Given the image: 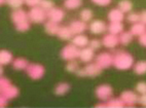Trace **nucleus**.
<instances>
[{
	"instance_id": "72a5a7b5",
	"label": "nucleus",
	"mask_w": 146,
	"mask_h": 108,
	"mask_svg": "<svg viewBox=\"0 0 146 108\" xmlns=\"http://www.w3.org/2000/svg\"><path fill=\"white\" fill-rule=\"evenodd\" d=\"M30 27H31V23H30V21H27L19 25H16V30L19 32H26L30 29Z\"/></svg>"
},
{
	"instance_id": "2eb2a0df",
	"label": "nucleus",
	"mask_w": 146,
	"mask_h": 108,
	"mask_svg": "<svg viewBox=\"0 0 146 108\" xmlns=\"http://www.w3.org/2000/svg\"><path fill=\"white\" fill-rule=\"evenodd\" d=\"M89 37L84 35V33H81V34H76V35H73V37L71 38V43L77 46L79 48H86L89 45Z\"/></svg>"
},
{
	"instance_id": "dca6fc26",
	"label": "nucleus",
	"mask_w": 146,
	"mask_h": 108,
	"mask_svg": "<svg viewBox=\"0 0 146 108\" xmlns=\"http://www.w3.org/2000/svg\"><path fill=\"white\" fill-rule=\"evenodd\" d=\"M107 18L109 22H123L125 20V13L118 8H112L108 13Z\"/></svg>"
},
{
	"instance_id": "393cba45",
	"label": "nucleus",
	"mask_w": 146,
	"mask_h": 108,
	"mask_svg": "<svg viewBox=\"0 0 146 108\" xmlns=\"http://www.w3.org/2000/svg\"><path fill=\"white\" fill-rule=\"evenodd\" d=\"M63 5L68 11H74L82 5V0H64Z\"/></svg>"
},
{
	"instance_id": "423d86ee",
	"label": "nucleus",
	"mask_w": 146,
	"mask_h": 108,
	"mask_svg": "<svg viewBox=\"0 0 146 108\" xmlns=\"http://www.w3.org/2000/svg\"><path fill=\"white\" fill-rule=\"evenodd\" d=\"M95 63L98 64L102 69H107L112 66L113 63V55L109 53H100L95 57Z\"/></svg>"
},
{
	"instance_id": "f8f14e48",
	"label": "nucleus",
	"mask_w": 146,
	"mask_h": 108,
	"mask_svg": "<svg viewBox=\"0 0 146 108\" xmlns=\"http://www.w3.org/2000/svg\"><path fill=\"white\" fill-rule=\"evenodd\" d=\"M82 70H84V77H96L98 75H100L102 73V71H103V69L98 64L91 63V62L88 63V65L84 68H82Z\"/></svg>"
},
{
	"instance_id": "a211bd4d",
	"label": "nucleus",
	"mask_w": 146,
	"mask_h": 108,
	"mask_svg": "<svg viewBox=\"0 0 146 108\" xmlns=\"http://www.w3.org/2000/svg\"><path fill=\"white\" fill-rule=\"evenodd\" d=\"M107 30L111 34L119 35L123 31V22H110V24L107 26Z\"/></svg>"
},
{
	"instance_id": "de8ad7c7",
	"label": "nucleus",
	"mask_w": 146,
	"mask_h": 108,
	"mask_svg": "<svg viewBox=\"0 0 146 108\" xmlns=\"http://www.w3.org/2000/svg\"><path fill=\"white\" fill-rule=\"evenodd\" d=\"M3 4H5V0H0V6L3 5Z\"/></svg>"
},
{
	"instance_id": "f3484780",
	"label": "nucleus",
	"mask_w": 146,
	"mask_h": 108,
	"mask_svg": "<svg viewBox=\"0 0 146 108\" xmlns=\"http://www.w3.org/2000/svg\"><path fill=\"white\" fill-rule=\"evenodd\" d=\"M1 94H2L7 100H11V99H15V98L18 97L19 94H20V91H19V89L16 85H13V84L11 83L9 87L4 89V90L1 92Z\"/></svg>"
},
{
	"instance_id": "6ab92c4d",
	"label": "nucleus",
	"mask_w": 146,
	"mask_h": 108,
	"mask_svg": "<svg viewBox=\"0 0 146 108\" xmlns=\"http://www.w3.org/2000/svg\"><path fill=\"white\" fill-rule=\"evenodd\" d=\"M11 65H13V68L15 70H18V71H21V70H26L27 66L29 65V62L27 59L25 58H16L13 59V62H11Z\"/></svg>"
},
{
	"instance_id": "c85d7f7f",
	"label": "nucleus",
	"mask_w": 146,
	"mask_h": 108,
	"mask_svg": "<svg viewBox=\"0 0 146 108\" xmlns=\"http://www.w3.org/2000/svg\"><path fill=\"white\" fill-rule=\"evenodd\" d=\"M106 107L109 108H123L125 107L123 100L120 98H110L109 100L106 101Z\"/></svg>"
},
{
	"instance_id": "37998d69",
	"label": "nucleus",
	"mask_w": 146,
	"mask_h": 108,
	"mask_svg": "<svg viewBox=\"0 0 146 108\" xmlns=\"http://www.w3.org/2000/svg\"><path fill=\"white\" fill-rule=\"evenodd\" d=\"M138 103L140 104L141 106H143V107H146V94L139 96Z\"/></svg>"
},
{
	"instance_id": "79ce46f5",
	"label": "nucleus",
	"mask_w": 146,
	"mask_h": 108,
	"mask_svg": "<svg viewBox=\"0 0 146 108\" xmlns=\"http://www.w3.org/2000/svg\"><path fill=\"white\" fill-rule=\"evenodd\" d=\"M139 37V43H140L142 46H145L146 48V32L145 33H143V34H141Z\"/></svg>"
},
{
	"instance_id": "473e14b6",
	"label": "nucleus",
	"mask_w": 146,
	"mask_h": 108,
	"mask_svg": "<svg viewBox=\"0 0 146 108\" xmlns=\"http://www.w3.org/2000/svg\"><path fill=\"white\" fill-rule=\"evenodd\" d=\"M129 15L127 16V21L129 23H137V22H140V13H134V11H130L128 13Z\"/></svg>"
},
{
	"instance_id": "ea45409f",
	"label": "nucleus",
	"mask_w": 146,
	"mask_h": 108,
	"mask_svg": "<svg viewBox=\"0 0 146 108\" xmlns=\"http://www.w3.org/2000/svg\"><path fill=\"white\" fill-rule=\"evenodd\" d=\"M112 0H92V2L99 6H107L111 3Z\"/></svg>"
},
{
	"instance_id": "a878e982",
	"label": "nucleus",
	"mask_w": 146,
	"mask_h": 108,
	"mask_svg": "<svg viewBox=\"0 0 146 108\" xmlns=\"http://www.w3.org/2000/svg\"><path fill=\"white\" fill-rule=\"evenodd\" d=\"M134 36L133 34L131 33L130 31H123L118 35V40H119V43L123 45H129L133 40Z\"/></svg>"
},
{
	"instance_id": "e433bc0d",
	"label": "nucleus",
	"mask_w": 146,
	"mask_h": 108,
	"mask_svg": "<svg viewBox=\"0 0 146 108\" xmlns=\"http://www.w3.org/2000/svg\"><path fill=\"white\" fill-rule=\"evenodd\" d=\"M136 92L139 95H144L146 94V81H139L136 84Z\"/></svg>"
},
{
	"instance_id": "9d476101",
	"label": "nucleus",
	"mask_w": 146,
	"mask_h": 108,
	"mask_svg": "<svg viewBox=\"0 0 146 108\" xmlns=\"http://www.w3.org/2000/svg\"><path fill=\"white\" fill-rule=\"evenodd\" d=\"M11 22H13V24H15V26H16V25L21 24V23H24V22L29 21L28 13H27L26 11L22 9V8L13 9L11 15Z\"/></svg>"
},
{
	"instance_id": "0eeeda50",
	"label": "nucleus",
	"mask_w": 146,
	"mask_h": 108,
	"mask_svg": "<svg viewBox=\"0 0 146 108\" xmlns=\"http://www.w3.org/2000/svg\"><path fill=\"white\" fill-rule=\"evenodd\" d=\"M119 98L123 100L125 107H134L136 104H138L139 95L133 91H123Z\"/></svg>"
},
{
	"instance_id": "f704fd0d",
	"label": "nucleus",
	"mask_w": 146,
	"mask_h": 108,
	"mask_svg": "<svg viewBox=\"0 0 146 108\" xmlns=\"http://www.w3.org/2000/svg\"><path fill=\"white\" fill-rule=\"evenodd\" d=\"M88 46H90L92 50H100V48L102 46V42H101V40L97 39V38H94V39L90 40Z\"/></svg>"
},
{
	"instance_id": "bb28decb",
	"label": "nucleus",
	"mask_w": 146,
	"mask_h": 108,
	"mask_svg": "<svg viewBox=\"0 0 146 108\" xmlns=\"http://www.w3.org/2000/svg\"><path fill=\"white\" fill-rule=\"evenodd\" d=\"M93 17H94V13H93L91 8H84L79 13V19L84 23L91 22L93 20Z\"/></svg>"
},
{
	"instance_id": "9b49d317",
	"label": "nucleus",
	"mask_w": 146,
	"mask_h": 108,
	"mask_svg": "<svg viewBox=\"0 0 146 108\" xmlns=\"http://www.w3.org/2000/svg\"><path fill=\"white\" fill-rule=\"evenodd\" d=\"M102 45H104L106 48H109V50H112L115 48L119 44V40H118V35L111 34V33H108V34H105L103 36L101 40Z\"/></svg>"
},
{
	"instance_id": "7c9ffc66",
	"label": "nucleus",
	"mask_w": 146,
	"mask_h": 108,
	"mask_svg": "<svg viewBox=\"0 0 146 108\" xmlns=\"http://www.w3.org/2000/svg\"><path fill=\"white\" fill-rule=\"evenodd\" d=\"M66 71L69 72V73H75L79 68V65L77 63L76 60H71L67 61V64H66Z\"/></svg>"
},
{
	"instance_id": "4c0bfd02",
	"label": "nucleus",
	"mask_w": 146,
	"mask_h": 108,
	"mask_svg": "<svg viewBox=\"0 0 146 108\" xmlns=\"http://www.w3.org/2000/svg\"><path fill=\"white\" fill-rule=\"evenodd\" d=\"M11 84V82L9 79H7L6 77H3L2 75H1V76H0V93L2 92L4 89L9 87Z\"/></svg>"
},
{
	"instance_id": "a19ab883",
	"label": "nucleus",
	"mask_w": 146,
	"mask_h": 108,
	"mask_svg": "<svg viewBox=\"0 0 146 108\" xmlns=\"http://www.w3.org/2000/svg\"><path fill=\"white\" fill-rule=\"evenodd\" d=\"M7 101H8L7 99L0 93V108L5 107V106L7 105Z\"/></svg>"
},
{
	"instance_id": "cd10ccee",
	"label": "nucleus",
	"mask_w": 146,
	"mask_h": 108,
	"mask_svg": "<svg viewBox=\"0 0 146 108\" xmlns=\"http://www.w3.org/2000/svg\"><path fill=\"white\" fill-rule=\"evenodd\" d=\"M133 70L137 75H144L146 74V61H139L137 63H134Z\"/></svg>"
},
{
	"instance_id": "f257e3e1",
	"label": "nucleus",
	"mask_w": 146,
	"mask_h": 108,
	"mask_svg": "<svg viewBox=\"0 0 146 108\" xmlns=\"http://www.w3.org/2000/svg\"><path fill=\"white\" fill-rule=\"evenodd\" d=\"M134 57L128 52L125 50H117L113 55V63L112 66H114L118 70H129L134 65Z\"/></svg>"
},
{
	"instance_id": "7ed1b4c3",
	"label": "nucleus",
	"mask_w": 146,
	"mask_h": 108,
	"mask_svg": "<svg viewBox=\"0 0 146 108\" xmlns=\"http://www.w3.org/2000/svg\"><path fill=\"white\" fill-rule=\"evenodd\" d=\"M25 71L27 72L28 76L31 79H33V80H38V79H41L42 77H43V75H44V73H45V69L41 64L29 63V65L27 66Z\"/></svg>"
},
{
	"instance_id": "c756f323",
	"label": "nucleus",
	"mask_w": 146,
	"mask_h": 108,
	"mask_svg": "<svg viewBox=\"0 0 146 108\" xmlns=\"http://www.w3.org/2000/svg\"><path fill=\"white\" fill-rule=\"evenodd\" d=\"M118 9L123 11V13H128L133 9V3L131 0H120L118 2Z\"/></svg>"
},
{
	"instance_id": "5701e85b",
	"label": "nucleus",
	"mask_w": 146,
	"mask_h": 108,
	"mask_svg": "<svg viewBox=\"0 0 146 108\" xmlns=\"http://www.w3.org/2000/svg\"><path fill=\"white\" fill-rule=\"evenodd\" d=\"M130 32L133 34V36H140L141 34H143V33L146 32V25H144L143 23H141V22L134 23V24L131 26Z\"/></svg>"
},
{
	"instance_id": "c03bdc74",
	"label": "nucleus",
	"mask_w": 146,
	"mask_h": 108,
	"mask_svg": "<svg viewBox=\"0 0 146 108\" xmlns=\"http://www.w3.org/2000/svg\"><path fill=\"white\" fill-rule=\"evenodd\" d=\"M140 22L143 23L144 25H146V9L140 13Z\"/></svg>"
},
{
	"instance_id": "a18cd8bd",
	"label": "nucleus",
	"mask_w": 146,
	"mask_h": 108,
	"mask_svg": "<svg viewBox=\"0 0 146 108\" xmlns=\"http://www.w3.org/2000/svg\"><path fill=\"white\" fill-rule=\"evenodd\" d=\"M96 107H106V102H103V101H102V103L97 104Z\"/></svg>"
},
{
	"instance_id": "f03ea898",
	"label": "nucleus",
	"mask_w": 146,
	"mask_h": 108,
	"mask_svg": "<svg viewBox=\"0 0 146 108\" xmlns=\"http://www.w3.org/2000/svg\"><path fill=\"white\" fill-rule=\"evenodd\" d=\"M28 18L30 23L41 24V23H44L46 20V11L39 5L30 7V11H28Z\"/></svg>"
},
{
	"instance_id": "2f4dec72",
	"label": "nucleus",
	"mask_w": 146,
	"mask_h": 108,
	"mask_svg": "<svg viewBox=\"0 0 146 108\" xmlns=\"http://www.w3.org/2000/svg\"><path fill=\"white\" fill-rule=\"evenodd\" d=\"M5 4H7L13 9H18V8H22L24 0H5Z\"/></svg>"
},
{
	"instance_id": "4be33fe9",
	"label": "nucleus",
	"mask_w": 146,
	"mask_h": 108,
	"mask_svg": "<svg viewBox=\"0 0 146 108\" xmlns=\"http://www.w3.org/2000/svg\"><path fill=\"white\" fill-rule=\"evenodd\" d=\"M13 60V55L7 50H0V65L4 66L11 64Z\"/></svg>"
},
{
	"instance_id": "49530a36",
	"label": "nucleus",
	"mask_w": 146,
	"mask_h": 108,
	"mask_svg": "<svg viewBox=\"0 0 146 108\" xmlns=\"http://www.w3.org/2000/svg\"><path fill=\"white\" fill-rule=\"evenodd\" d=\"M2 74H3V68H2V66L0 65V76H1Z\"/></svg>"
},
{
	"instance_id": "ddd939ff",
	"label": "nucleus",
	"mask_w": 146,
	"mask_h": 108,
	"mask_svg": "<svg viewBox=\"0 0 146 108\" xmlns=\"http://www.w3.org/2000/svg\"><path fill=\"white\" fill-rule=\"evenodd\" d=\"M78 59L82 63H90V62H92L95 59V50H92L90 46L80 48Z\"/></svg>"
},
{
	"instance_id": "b1692460",
	"label": "nucleus",
	"mask_w": 146,
	"mask_h": 108,
	"mask_svg": "<svg viewBox=\"0 0 146 108\" xmlns=\"http://www.w3.org/2000/svg\"><path fill=\"white\" fill-rule=\"evenodd\" d=\"M69 91H70V84L68 83V82H60V83H58L56 85L54 93L57 96H64Z\"/></svg>"
},
{
	"instance_id": "58836bf2",
	"label": "nucleus",
	"mask_w": 146,
	"mask_h": 108,
	"mask_svg": "<svg viewBox=\"0 0 146 108\" xmlns=\"http://www.w3.org/2000/svg\"><path fill=\"white\" fill-rule=\"evenodd\" d=\"M41 2V0H24V4H26L29 7H34L38 6Z\"/></svg>"
},
{
	"instance_id": "1a4fd4ad",
	"label": "nucleus",
	"mask_w": 146,
	"mask_h": 108,
	"mask_svg": "<svg viewBox=\"0 0 146 108\" xmlns=\"http://www.w3.org/2000/svg\"><path fill=\"white\" fill-rule=\"evenodd\" d=\"M65 18V11L60 7H54L48 9L46 11V19L50 21L56 22V23H61Z\"/></svg>"
},
{
	"instance_id": "aec40b11",
	"label": "nucleus",
	"mask_w": 146,
	"mask_h": 108,
	"mask_svg": "<svg viewBox=\"0 0 146 108\" xmlns=\"http://www.w3.org/2000/svg\"><path fill=\"white\" fill-rule=\"evenodd\" d=\"M57 36L61 40H71V38L73 37V34L69 26H60L59 31L57 33Z\"/></svg>"
},
{
	"instance_id": "c9c22d12",
	"label": "nucleus",
	"mask_w": 146,
	"mask_h": 108,
	"mask_svg": "<svg viewBox=\"0 0 146 108\" xmlns=\"http://www.w3.org/2000/svg\"><path fill=\"white\" fill-rule=\"evenodd\" d=\"M39 6L43 8L45 11H47L48 9H50V8L54 7L55 4H54V1H52V0H41Z\"/></svg>"
},
{
	"instance_id": "20e7f679",
	"label": "nucleus",
	"mask_w": 146,
	"mask_h": 108,
	"mask_svg": "<svg viewBox=\"0 0 146 108\" xmlns=\"http://www.w3.org/2000/svg\"><path fill=\"white\" fill-rule=\"evenodd\" d=\"M79 52H80V48L75 46L73 43H70V44L65 45V46L62 48L60 56L64 61L76 60V59H78Z\"/></svg>"
},
{
	"instance_id": "412c9836",
	"label": "nucleus",
	"mask_w": 146,
	"mask_h": 108,
	"mask_svg": "<svg viewBox=\"0 0 146 108\" xmlns=\"http://www.w3.org/2000/svg\"><path fill=\"white\" fill-rule=\"evenodd\" d=\"M59 28H60L59 23L50 21V20H47L46 23L44 24V31L46 32V34L52 35V36L57 35L58 31H59Z\"/></svg>"
},
{
	"instance_id": "6e6552de",
	"label": "nucleus",
	"mask_w": 146,
	"mask_h": 108,
	"mask_svg": "<svg viewBox=\"0 0 146 108\" xmlns=\"http://www.w3.org/2000/svg\"><path fill=\"white\" fill-rule=\"evenodd\" d=\"M92 34L94 35H100L103 34L107 31V25L104 21L102 20H94L91 22L90 26L88 27Z\"/></svg>"
},
{
	"instance_id": "39448f33",
	"label": "nucleus",
	"mask_w": 146,
	"mask_h": 108,
	"mask_svg": "<svg viewBox=\"0 0 146 108\" xmlns=\"http://www.w3.org/2000/svg\"><path fill=\"white\" fill-rule=\"evenodd\" d=\"M95 94H96V97L100 101L106 102L107 100H109L110 98L112 97L113 89L109 84H100L99 87H97Z\"/></svg>"
},
{
	"instance_id": "4468645a",
	"label": "nucleus",
	"mask_w": 146,
	"mask_h": 108,
	"mask_svg": "<svg viewBox=\"0 0 146 108\" xmlns=\"http://www.w3.org/2000/svg\"><path fill=\"white\" fill-rule=\"evenodd\" d=\"M69 28H70L73 35L81 34V33H84L88 29V25H86V23L81 21V20H75V21L71 22L70 25H69Z\"/></svg>"
}]
</instances>
